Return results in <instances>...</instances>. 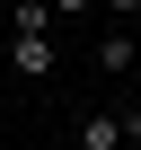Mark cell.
<instances>
[{"mask_svg":"<svg viewBox=\"0 0 141 150\" xmlns=\"http://www.w3.org/2000/svg\"><path fill=\"white\" fill-rule=\"evenodd\" d=\"M141 141V97H97L80 115V150H132Z\"/></svg>","mask_w":141,"mask_h":150,"instance_id":"cell-1","label":"cell"},{"mask_svg":"<svg viewBox=\"0 0 141 150\" xmlns=\"http://www.w3.org/2000/svg\"><path fill=\"white\" fill-rule=\"evenodd\" d=\"M9 71L18 80H53V35H9Z\"/></svg>","mask_w":141,"mask_h":150,"instance_id":"cell-2","label":"cell"},{"mask_svg":"<svg viewBox=\"0 0 141 150\" xmlns=\"http://www.w3.org/2000/svg\"><path fill=\"white\" fill-rule=\"evenodd\" d=\"M132 53H141V44H132V27H106V35H97V71H106V80H123Z\"/></svg>","mask_w":141,"mask_h":150,"instance_id":"cell-3","label":"cell"},{"mask_svg":"<svg viewBox=\"0 0 141 150\" xmlns=\"http://www.w3.org/2000/svg\"><path fill=\"white\" fill-rule=\"evenodd\" d=\"M44 9H53V27H62V18H97V0H44Z\"/></svg>","mask_w":141,"mask_h":150,"instance_id":"cell-4","label":"cell"},{"mask_svg":"<svg viewBox=\"0 0 141 150\" xmlns=\"http://www.w3.org/2000/svg\"><path fill=\"white\" fill-rule=\"evenodd\" d=\"M97 9H115V18H141V0H97Z\"/></svg>","mask_w":141,"mask_h":150,"instance_id":"cell-5","label":"cell"},{"mask_svg":"<svg viewBox=\"0 0 141 150\" xmlns=\"http://www.w3.org/2000/svg\"><path fill=\"white\" fill-rule=\"evenodd\" d=\"M0 62H9V9H0Z\"/></svg>","mask_w":141,"mask_h":150,"instance_id":"cell-6","label":"cell"},{"mask_svg":"<svg viewBox=\"0 0 141 150\" xmlns=\"http://www.w3.org/2000/svg\"><path fill=\"white\" fill-rule=\"evenodd\" d=\"M132 44H141V18H132Z\"/></svg>","mask_w":141,"mask_h":150,"instance_id":"cell-7","label":"cell"}]
</instances>
